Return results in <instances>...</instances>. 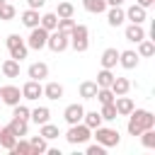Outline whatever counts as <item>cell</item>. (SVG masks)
I'll use <instances>...</instances> for the list:
<instances>
[{
  "label": "cell",
  "mask_w": 155,
  "mask_h": 155,
  "mask_svg": "<svg viewBox=\"0 0 155 155\" xmlns=\"http://www.w3.org/2000/svg\"><path fill=\"white\" fill-rule=\"evenodd\" d=\"M39 24H41L46 31H53V29L58 27V15H56V12H46V15L39 19Z\"/></svg>",
  "instance_id": "obj_28"
},
{
  "label": "cell",
  "mask_w": 155,
  "mask_h": 155,
  "mask_svg": "<svg viewBox=\"0 0 155 155\" xmlns=\"http://www.w3.org/2000/svg\"><path fill=\"white\" fill-rule=\"evenodd\" d=\"M107 2V7H119V5H124V0H104Z\"/></svg>",
  "instance_id": "obj_43"
},
{
  "label": "cell",
  "mask_w": 155,
  "mask_h": 155,
  "mask_svg": "<svg viewBox=\"0 0 155 155\" xmlns=\"http://www.w3.org/2000/svg\"><path fill=\"white\" fill-rule=\"evenodd\" d=\"M2 2H5V0H0V5H2Z\"/></svg>",
  "instance_id": "obj_45"
},
{
  "label": "cell",
  "mask_w": 155,
  "mask_h": 155,
  "mask_svg": "<svg viewBox=\"0 0 155 155\" xmlns=\"http://www.w3.org/2000/svg\"><path fill=\"white\" fill-rule=\"evenodd\" d=\"M109 90H111V92L119 97V94H126V92L131 90V82H128L126 78H116V75H114V82L109 85Z\"/></svg>",
  "instance_id": "obj_21"
},
{
  "label": "cell",
  "mask_w": 155,
  "mask_h": 155,
  "mask_svg": "<svg viewBox=\"0 0 155 155\" xmlns=\"http://www.w3.org/2000/svg\"><path fill=\"white\" fill-rule=\"evenodd\" d=\"M114 92L109 90V87H99L97 90V94H94V99H99V104H109V102H114Z\"/></svg>",
  "instance_id": "obj_35"
},
{
  "label": "cell",
  "mask_w": 155,
  "mask_h": 155,
  "mask_svg": "<svg viewBox=\"0 0 155 155\" xmlns=\"http://www.w3.org/2000/svg\"><path fill=\"white\" fill-rule=\"evenodd\" d=\"M114 107H116V114L119 116H128L133 111V99L126 97V94H119V97H114Z\"/></svg>",
  "instance_id": "obj_11"
},
{
  "label": "cell",
  "mask_w": 155,
  "mask_h": 155,
  "mask_svg": "<svg viewBox=\"0 0 155 155\" xmlns=\"http://www.w3.org/2000/svg\"><path fill=\"white\" fill-rule=\"evenodd\" d=\"M82 114H85V107L82 104H68L65 111H63V119L68 124H80L82 121Z\"/></svg>",
  "instance_id": "obj_10"
},
{
  "label": "cell",
  "mask_w": 155,
  "mask_h": 155,
  "mask_svg": "<svg viewBox=\"0 0 155 155\" xmlns=\"http://www.w3.org/2000/svg\"><path fill=\"white\" fill-rule=\"evenodd\" d=\"M56 15H58V19H63V17H73V15H75V7H73L70 2H58Z\"/></svg>",
  "instance_id": "obj_36"
},
{
  "label": "cell",
  "mask_w": 155,
  "mask_h": 155,
  "mask_svg": "<svg viewBox=\"0 0 155 155\" xmlns=\"http://www.w3.org/2000/svg\"><path fill=\"white\" fill-rule=\"evenodd\" d=\"M128 136H140L145 128H155V116L148 109H136L128 114Z\"/></svg>",
  "instance_id": "obj_1"
},
{
  "label": "cell",
  "mask_w": 155,
  "mask_h": 155,
  "mask_svg": "<svg viewBox=\"0 0 155 155\" xmlns=\"http://www.w3.org/2000/svg\"><path fill=\"white\" fill-rule=\"evenodd\" d=\"M29 145H31V155H41V153H46V138H44V136H34V138H29Z\"/></svg>",
  "instance_id": "obj_29"
},
{
  "label": "cell",
  "mask_w": 155,
  "mask_h": 155,
  "mask_svg": "<svg viewBox=\"0 0 155 155\" xmlns=\"http://www.w3.org/2000/svg\"><path fill=\"white\" fill-rule=\"evenodd\" d=\"M97 82H92V80H85V82H80V97L82 99H94V94H97Z\"/></svg>",
  "instance_id": "obj_24"
},
{
  "label": "cell",
  "mask_w": 155,
  "mask_h": 155,
  "mask_svg": "<svg viewBox=\"0 0 155 155\" xmlns=\"http://www.w3.org/2000/svg\"><path fill=\"white\" fill-rule=\"evenodd\" d=\"M46 46H48L53 53H61V51H65V48L70 46V36L63 34V31H58V29H53V31H48Z\"/></svg>",
  "instance_id": "obj_6"
},
{
  "label": "cell",
  "mask_w": 155,
  "mask_h": 155,
  "mask_svg": "<svg viewBox=\"0 0 155 155\" xmlns=\"http://www.w3.org/2000/svg\"><path fill=\"white\" fill-rule=\"evenodd\" d=\"M111 82H114V73L109 68H102L99 75H97V87H109Z\"/></svg>",
  "instance_id": "obj_30"
},
{
  "label": "cell",
  "mask_w": 155,
  "mask_h": 155,
  "mask_svg": "<svg viewBox=\"0 0 155 155\" xmlns=\"http://www.w3.org/2000/svg\"><path fill=\"white\" fill-rule=\"evenodd\" d=\"M153 2H155V0H138V2H136V5H140V7H145V10H148V7H150V5H153Z\"/></svg>",
  "instance_id": "obj_44"
},
{
  "label": "cell",
  "mask_w": 155,
  "mask_h": 155,
  "mask_svg": "<svg viewBox=\"0 0 155 155\" xmlns=\"http://www.w3.org/2000/svg\"><path fill=\"white\" fill-rule=\"evenodd\" d=\"M87 27L85 24H75L73 27V31H70V46L78 51V53H85L87 51V46H90V39H87Z\"/></svg>",
  "instance_id": "obj_3"
},
{
  "label": "cell",
  "mask_w": 155,
  "mask_h": 155,
  "mask_svg": "<svg viewBox=\"0 0 155 155\" xmlns=\"http://www.w3.org/2000/svg\"><path fill=\"white\" fill-rule=\"evenodd\" d=\"M17 143V136L12 133L10 126H0V148L2 150H12V145Z\"/></svg>",
  "instance_id": "obj_12"
},
{
  "label": "cell",
  "mask_w": 155,
  "mask_h": 155,
  "mask_svg": "<svg viewBox=\"0 0 155 155\" xmlns=\"http://www.w3.org/2000/svg\"><path fill=\"white\" fill-rule=\"evenodd\" d=\"M15 7L10 5V2H2L0 5V19H5V22H10V19H15Z\"/></svg>",
  "instance_id": "obj_39"
},
{
  "label": "cell",
  "mask_w": 155,
  "mask_h": 155,
  "mask_svg": "<svg viewBox=\"0 0 155 155\" xmlns=\"http://www.w3.org/2000/svg\"><path fill=\"white\" fill-rule=\"evenodd\" d=\"M2 75H5V78H19V61L7 58V61L2 63Z\"/></svg>",
  "instance_id": "obj_22"
},
{
  "label": "cell",
  "mask_w": 155,
  "mask_h": 155,
  "mask_svg": "<svg viewBox=\"0 0 155 155\" xmlns=\"http://www.w3.org/2000/svg\"><path fill=\"white\" fill-rule=\"evenodd\" d=\"M19 99H22V90L19 87H15V85H2L0 87V102L2 104L15 107V104H19Z\"/></svg>",
  "instance_id": "obj_8"
},
{
  "label": "cell",
  "mask_w": 155,
  "mask_h": 155,
  "mask_svg": "<svg viewBox=\"0 0 155 155\" xmlns=\"http://www.w3.org/2000/svg\"><path fill=\"white\" fill-rule=\"evenodd\" d=\"M29 119L36 124V126H41V124H46L48 119H51V111L46 109V107H39V109H34V111H29Z\"/></svg>",
  "instance_id": "obj_25"
},
{
  "label": "cell",
  "mask_w": 155,
  "mask_h": 155,
  "mask_svg": "<svg viewBox=\"0 0 155 155\" xmlns=\"http://www.w3.org/2000/svg\"><path fill=\"white\" fill-rule=\"evenodd\" d=\"M126 19H131L133 24H143V19H145V7H140V5H131V7L126 10Z\"/></svg>",
  "instance_id": "obj_18"
},
{
  "label": "cell",
  "mask_w": 155,
  "mask_h": 155,
  "mask_svg": "<svg viewBox=\"0 0 155 155\" xmlns=\"http://www.w3.org/2000/svg\"><path fill=\"white\" fill-rule=\"evenodd\" d=\"M104 150H107V148L97 143V145H90V148H87V155H104Z\"/></svg>",
  "instance_id": "obj_41"
},
{
  "label": "cell",
  "mask_w": 155,
  "mask_h": 155,
  "mask_svg": "<svg viewBox=\"0 0 155 155\" xmlns=\"http://www.w3.org/2000/svg\"><path fill=\"white\" fill-rule=\"evenodd\" d=\"M39 136H44L46 140H51V138H58L61 136V131H58V126H53V124H41V131H39Z\"/></svg>",
  "instance_id": "obj_31"
},
{
  "label": "cell",
  "mask_w": 155,
  "mask_h": 155,
  "mask_svg": "<svg viewBox=\"0 0 155 155\" xmlns=\"http://www.w3.org/2000/svg\"><path fill=\"white\" fill-rule=\"evenodd\" d=\"M41 94H44V87H41V82H39V80H29V82H24V85H22V99L34 102V99H39Z\"/></svg>",
  "instance_id": "obj_9"
},
{
  "label": "cell",
  "mask_w": 155,
  "mask_h": 155,
  "mask_svg": "<svg viewBox=\"0 0 155 155\" xmlns=\"http://www.w3.org/2000/svg\"><path fill=\"white\" fill-rule=\"evenodd\" d=\"M145 39V29L140 27V24H128L126 27V41H133V44H138V41H143Z\"/></svg>",
  "instance_id": "obj_14"
},
{
  "label": "cell",
  "mask_w": 155,
  "mask_h": 155,
  "mask_svg": "<svg viewBox=\"0 0 155 155\" xmlns=\"http://www.w3.org/2000/svg\"><path fill=\"white\" fill-rule=\"evenodd\" d=\"M46 39H48V31L39 24V27L31 29V34H29V39H27V46L34 48V51H41V48H46Z\"/></svg>",
  "instance_id": "obj_7"
},
{
  "label": "cell",
  "mask_w": 155,
  "mask_h": 155,
  "mask_svg": "<svg viewBox=\"0 0 155 155\" xmlns=\"http://www.w3.org/2000/svg\"><path fill=\"white\" fill-rule=\"evenodd\" d=\"M39 19H41V17H39V10H31V7H29V10H24V12H22V24H24V27H29V29L39 27Z\"/></svg>",
  "instance_id": "obj_19"
},
{
  "label": "cell",
  "mask_w": 155,
  "mask_h": 155,
  "mask_svg": "<svg viewBox=\"0 0 155 155\" xmlns=\"http://www.w3.org/2000/svg\"><path fill=\"white\" fill-rule=\"evenodd\" d=\"M12 116H17V119H29V109H27L24 104H15V107H12Z\"/></svg>",
  "instance_id": "obj_40"
},
{
  "label": "cell",
  "mask_w": 155,
  "mask_h": 155,
  "mask_svg": "<svg viewBox=\"0 0 155 155\" xmlns=\"http://www.w3.org/2000/svg\"><path fill=\"white\" fill-rule=\"evenodd\" d=\"M5 44H7L10 58H15V61H22V58H27V51H29V46L24 44V39H22L19 34H10Z\"/></svg>",
  "instance_id": "obj_4"
},
{
  "label": "cell",
  "mask_w": 155,
  "mask_h": 155,
  "mask_svg": "<svg viewBox=\"0 0 155 155\" xmlns=\"http://www.w3.org/2000/svg\"><path fill=\"white\" fill-rule=\"evenodd\" d=\"M82 124L87 126V128H97V126H102V116H99V111H85L82 114Z\"/></svg>",
  "instance_id": "obj_26"
},
{
  "label": "cell",
  "mask_w": 155,
  "mask_h": 155,
  "mask_svg": "<svg viewBox=\"0 0 155 155\" xmlns=\"http://www.w3.org/2000/svg\"><path fill=\"white\" fill-rule=\"evenodd\" d=\"M73 27H75V22H73V17H63V19H58V27H56V29L70 36V31H73Z\"/></svg>",
  "instance_id": "obj_38"
},
{
  "label": "cell",
  "mask_w": 155,
  "mask_h": 155,
  "mask_svg": "<svg viewBox=\"0 0 155 155\" xmlns=\"http://www.w3.org/2000/svg\"><path fill=\"white\" fill-rule=\"evenodd\" d=\"M12 155H31V145H29V140H22V138H17V143L12 145V150H10Z\"/></svg>",
  "instance_id": "obj_32"
},
{
  "label": "cell",
  "mask_w": 155,
  "mask_h": 155,
  "mask_svg": "<svg viewBox=\"0 0 155 155\" xmlns=\"http://www.w3.org/2000/svg\"><path fill=\"white\" fill-rule=\"evenodd\" d=\"M27 2H29V7H31V10H39V7H44V5H46V0H27Z\"/></svg>",
  "instance_id": "obj_42"
},
{
  "label": "cell",
  "mask_w": 155,
  "mask_h": 155,
  "mask_svg": "<svg viewBox=\"0 0 155 155\" xmlns=\"http://www.w3.org/2000/svg\"><path fill=\"white\" fill-rule=\"evenodd\" d=\"M155 53V44L150 41V39H143V41H138V56H153Z\"/></svg>",
  "instance_id": "obj_34"
},
{
  "label": "cell",
  "mask_w": 155,
  "mask_h": 155,
  "mask_svg": "<svg viewBox=\"0 0 155 155\" xmlns=\"http://www.w3.org/2000/svg\"><path fill=\"white\" fill-rule=\"evenodd\" d=\"M44 97L46 99H61L63 97V85L61 82H48L44 87Z\"/></svg>",
  "instance_id": "obj_23"
},
{
  "label": "cell",
  "mask_w": 155,
  "mask_h": 155,
  "mask_svg": "<svg viewBox=\"0 0 155 155\" xmlns=\"http://www.w3.org/2000/svg\"><path fill=\"white\" fill-rule=\"evenodd\" d=\"M107 22H109V27H121V24L126 22V12L121 10V5H119V7H109Z\"/></svg>",
  "instance_id": "obj_13"
},
{
  "label": "cell",
  "mask_w": 155,
  "mask_h": 155,
  "mask_svg": "<svg viewBox=\"0 0 155 155\" xmlns=\"http://www.w3.org/2000/svg\"><path fill=\"white\" fill-rule=\"evenodd\" d=\"M140 143H143L145 148H155V128H145V131L140 133Z\"/></svg>",
  "instance_id": "obj_37"
},
{
  "label": "cell",
  "mask_w": 155,
  "mask_h": 155,
  "mask_svg": "<svg viewBox=\"0 0 155 155\" xmlns=\"http://www.w3.org/2000/svg\"><path fill=\"white\" fill-rule=\"evenodd\" d=\"M119 63L126 68V70H133L138 65V53L136 51H119Z\"/></svg>",
  "instance_id": "obj_15"
},
{
  "label": "cell",
  "mask_w": 155,
  "mask_h": 155,
  "mask_svg": "<svg viewBox=\"0 0 155 155\" xmlns=\"http://www.w3.org/2000/svg\"><path fill=\"white\" fill-rule=\"evenodd\" d=\"M92 136H94L97 143L104 145V148H114V145H119V140H121V138H119V131H116V128H107V126H97Z\"/></svg>",
  "instance_id": "obj_5"
},
{
  "label": "cell",
  "mask_w": 155,
  "mask_h": 155,
  "mask_svg": "<svg viewBox=\"0 0 155 155\" xmlns=\"http://www.w3.org/2000/svg\"><path fill=\"white\" fill-rule=\"evenodd\" d=\"M99 116H102V121H114L119 114H116V107H114V102H109V104H102V111H99Z\"/></svg>",
  "instance_id": "obj_33"
},
{
  "label": "cell",
  "mask_w": 155,
  "mask_h": 155,
  "mask_svg": "<svg viewBox=\"0 0 155 155\" xmlns=\"http://www.w3.org/2000/svg\"><path fill=\"white\" fill-rule=\"evenodd\" d=\"M7 126L12 128V133H15L17 138H22V136H27V131H29V119H17V116H12V121H10Z\"/></svg>",
  "instance_id": "obj_17"
},
{
  "label": "cell",
  "mask_w": 155,
  "mask_h": 155,
  "mask_svg": "<svg viewBox=\"0 0 155 155\" xmlns=\"http://www.w3.org/2000/svg\"><path fill=\"white\" fill-rule=\"evenodd\" d=\"M27 75H29V80H44L46 75H48V65L46 63H31L29 65V70H27Z\"/></svg>",
  "instance_id": "obj_16"
},
{
  "label": "cell",
  "mask_w": 155,
  "mask_h": 155,
  "mask_svg": "<svg viewBox=\"0 0 155 155\" xmlns=\"http://www.w3.org/2000/svg\"><path fill=\"white\" fill-rule=\"evenodd\" d=\"M90 138H92V128H87L82 121H80V124H70V128H68V133H65V140H68L70 145L87 143Z\"/></svg>",
  "instance_id": "obj_2"
},
{
  "label": "cell",
  "mask_w": 155,
  "mask_h": 155,
  "mask_svg": "<svg viewBox=\"0 0 155 155\" xmlns=\"http://www.w3.org/2000/svg\"><path fill=\"white\" fill-rule=\"evenodd\" d=\"M82 7L87 12H92V15H102L107 10V2L104 0H82Z\"/></svg>",
  "instance_id": "obj_27"
},
{
  "label": "cell",
  "mask_w": 155,
  "mask_h": 155,
  "mask_svg": "<svg viewBox=\"0 0 155 155\" xmlns=\"http://www.w3.org/2000/svg\"><path fill=\"white\" fill-rule=\"evenodd\" d=\"M99 61H102V68H109V70H111V68L119 63V51H116V48H107Z\"/></svg>",
  "instance_id": "obj_20"
}]
</instances>
